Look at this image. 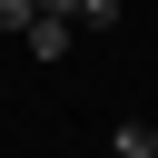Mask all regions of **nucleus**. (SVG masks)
<instances>
[{
  "label": "nucleus",
  "mask_w": 158,
  "mask_h": 158,
  "mask_svg": "<svg viewBox=\"0 0 158 158\" xmlns=\"http://www.w3.org/2000/svg\"><path fill=\"white\" fill-rule=\"evenodd\" d=\"M20 40H30V59H59V49L79 40V20H59V10H40V20L20 30Z\"/></svg>",
  "instance_id": "f257e3e1"
},
{
  "label": "nucleus",
  "mask_w": 158,
  "mask_h": 158,
  "mask_svg": "<svg viewBox=\"0 0 158 158\" xmlns=\"http://www.w3.org/2000/svg\"><path fill=\"white\" fill-rule=\"evenodd\" d=\"M109 158H158V118H118L109 128Z\"/></svg>",
  "instance_id": "f03ea898"
},
{
  "label": "nucleus",
  "mask_w": 158,
  "mask_h": 158,
  "mask_svg": "<svg viewBox=\"0 0 158 158\" xmlns=\"http://www.w3.org/2000/svg\"><path fill=\"white\" fill-rule=\"evenodd\" d=\"M118 20V0H79V30H109Z\"/></svg>",
  "instance_id": "7ed1b4c3"
},
{
  "label": "nucleus",
  "mask_w": 158,
  "mask_h": 158,
  "mask_svg": "<svg viewBox=\"0 0 158 158\" xmlns=\"http://www.w3.org/2000/svg\"><path fill=\"white\" fill-rule=\"evenodd\" d=\"M40 20V0H0V30H30Z\"/></svg>",
  "instance_id": "20e7f679"
}]
</instances>
